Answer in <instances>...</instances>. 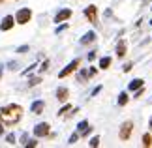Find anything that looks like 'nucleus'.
I'll use <instances>...</instances> for the list:
<instances>
[{"instance_id": "nucleus-1", "label": "nucleus", "mask_w": 152, "mask_h": 148, "mask_svg": "<svg viewBox=\"0 0 152 148\" xmlns=\"http://www.w3.org/2000/svg\"><path fill=\"white\" fill-rule=\"evenodd\" d=\"M21 116H23V107L17 103L6 105V107L0 109V122H2V126H15L21 120Z\"/></svg>"}, {"instance_id": "nucleus-2", "label": "nucleus", "mask_w": 152, "mask_h": 148, "mask_svg": "<svg viewBox=\"0 0 152 148\" xmlns=\"http://www.w3.org/2000/svg\"><path fill=\"white\" fill-rule=\"evenodd\" d=\"M132 133H133V122L132 120H126V122H122V126L118 129V139L120 141H128L132 137Z\"/></svg>"}, {"instance_id": "nucleus-3", "label": "nucleus", "mask_w": 152, "mask_h": 148, "mask_svg": "<svg viewBox=\"0 0 152 148\" xmlns=\"http://www.w3.org/2000/svg\"><path fill=\"white\" fill-rule=\"evenodd\" d=\"M30 19H32V9H28V8H21V9L15 13L17 25H26Z\"/></svg>"}, {"instance_id": "nucleus-4", "label": "nucleus", "mask_w": 152, "mask_h": 148, "mask_svg": "<svg viewBox=\"0 0 152 148\" xmlns=\"http://www.w3.org/2000/svg\"><path fill=\"white\" fill-rule=\"evenodd\" d=\"M79 64H81V60H79V58H75V60H72V62H69V64H68V66H66V68H64V69H62V71H60V73H58V77H60V79H64V77H68V75H72V73L75 71V69H77V68H79Z\"/></svg>"}, {"instance_id": "nucleus-5", "label": "nucleus", "mask_w": 152, "mask_h": 148, "mask_svg": "<svg viewBox=\"0 0 152 148\" xmlns=\"http://www.w3.org/2000/svg\"><path fill=\"white\" fill-rule=\"evenodd\" d=\"M49 133H51V126L47 122H39V124H36V128H34V135H36V137H47Z\"/></svg>"}, {"instance_id": "nucleus-6", "label": "nucleus", "mask_w": 152, "mask_h": 148, "mask_svg": "<svg viewBox=\"0 0 152 148\" xmlns=\"http://www.w3.org/2000/svg\"><path fill=\"white\" fill-rule=\"evenodd\" d=\"M85 17L92 23V25H98V8L94 4H90L88 8H85Z\"/></svg>"}, {"instance_id": "nucleus-7", "label": "nucleus", "mask_w": 152, "mask_h": 148, "mask_svg": "<svg viewBox=\"0 0 152 148\" xmlns=\"http://www.w3.org/2000/svg\"><path fill=\"white\" fill-rule=\"evenodd\" d=\"M15 17L13 15H6L4 19H2V23H0V30H11V28H13V25H15Z\"/></svg>"}, {"instance_id": "nucleus-8", "label": "nucleus", "mask_w": 152, "mask_h": 148, "mask_svg": "<svg viewBox=\"0 0 152 148\" xmlns=\"http://www.w3.org/2000/svg\"><path fill=\"white\" fill-rule=\"evenodd\" d=\"M92 131V128H90V124H88V120H83V122H79L77 124V133L81 135V137H86Z\"/></svg>"}, {"instance_id": "nucleus-9", "label": "nucleus", "mask_w": 152, "mask_h": 148, "mask_svg": "<svg viewBox=\"0 0 152 148\" xmlns=\"http://www.w3.org/2000/svg\"><path fill=\"white\" fill-rule=\"evenodd\" d=\"M69 17H72V9L64 8V9H60V11L55 15V23H64V21H68Z\"/></svg>"}, {"instance_id": "nucleus-10", "label": "nucleus", "mask_w": 152, "mask_h": 148, "mask_svg": "<svg viewBox=\"0 0 152 148\" xmlns=\"http://www.w3.org/2000/svg\"><path fill=\"white\" fill-rule=\"evenodd\" d=\"M68 98H69V90H68L66 86H58V90H56V99H58L60 103H66Z\"/></svg>"}, {"instance_id": "nucleus-11", "label": "nucleus", "mask_w": 152, "mask_h": 148, "mask_svg": "<svg viewBox=\"0 0 152 148\" xmlns=\"http://www.w3.org/2000/svg\"><path fill=\"white\" fill-rule=\"evenodd\" d=\"M43 109H45V103L42 101V99H38V101H34V103L30 105V111L34 112V114H42Z\"/></svg>"}, {"instance_id": "nucleus-12", "label": "nucleus", "mask_w": 152, "mask_h": 148, "mask_svg": "<svg viewBox=\"0 0 152 148\" xmlns=\"http://www.w3.org/2000/svg\"><path fill=\"white\" fill-rule=\"evenodd\" d=\"M143 86H145L143 79H133V81H130V85H128V90L135 92V90H139V88H143Z\"/></svg>"}, {"instance_id": "nucleus-13", "label": "nucleus", "mask_w": 152, "mask_h": 148, "mask_svg": "<svg viewBox=\"0 0 152 148\" xmlns=\"http://www.w3.org/2000/svg\"><path fill=\"white\" fill-rule=\"evenodd\" d=\"M96 41V32H86L83 38H81V45H88V43H94Z\"/></svg>"}, {"instance_id": "nucleus-14", "label": "nucleus", "mask_w": 152, "mask_h": 148, "mask_svg": "<svg viewBox=\"0 0 152 148\" xmlns=\"http://www.w3.org/2000/svg\"><path fill=\"white\" fill-rule=\"evenodd\" d=\"M126 39H120L118 41V45H116V56L118 58H124L126 56Z\"/></svg>"}, {"instance_id": "nucleus-15", "label": "nucleus", "mask_w": 152, "mask_h": 148, "mask_svg": "<svg viewBox=\"0 0 152 148\" xmlns=\"http://www.w3.org/2000/svg\"><path fill=\"white\" fill-rule=\"evenodd\" d=\"M128 99H130V98H128V92H120V94H118V99H116V103H118L120 107H124V105L128 103Z\"/></svg>"}, {"instance_id": "nucleus-16", "label": "nucleus", "mask_w": 152, "mask_h": 148, "mask_svg": "<svg viewBox=\"0 0 152 148\" xmlns=\"http://www.w3.org/2000/svg\"><path fill=\"white\" fill-rule=\"evenodd\" d=\"M111 62H113V60H111V56H103L102 60H100V68L102 69H107L111 66Z\"/></svg>"}, {"instance_id": "nucleus-17", "label": "nucleus", "mask_w": 152, "mask_h": 148, "mask_svg": "<svg viewBox=\"0 0 152 148\" xmlns=\"http://www.w3.org/2000/svg\"><path fill=\"white\" fill-rule=\"evenodd\" d=\"M143 146H147V148L152 146V135L150 133H145L143 135Z\"/></svg>"}, {"instance_id": "nucleus-18", "label": "nucleus", "mask_w": 152, "mask_h": 148, "mask_svg": "<svg viewBox=\"0 0 152 148\" xmlns=\"http://www.w3.org/2000/svg\"><path fill=\"white\" fill-rule=\"evenodd\" d=\"M79 137H81V135H79L77 131H75V133H72V135H69V139H68V144H75Z\"/></svg>"}, {"instance_id": "nucleus-19", "label": "nucleus", "mask_w": 152, "mask_h": 148, "mask_svg": "<svg viewBox=\"0 0 152 148\" xmlns=\"http://www.w3.org/2000/svg\"><path fill=\"white\" fill-rule=\"evenodd\" d=\"M77 79H79V81H85V79H90V75H88V71H86V69H81L79 75H77Z\"/></svg>"}, {"instance_id": "nucleus-20", "label": "nucleus", "mask_w": 152, "mask_h": 148, "mask_svg": "<svg viewBox=\"0 0 152 148\" xmlns=\"http://www.w3.org/2000/svg\"><path fill=\"white\" fill-rule=\"evenodd\" d=\"M88 144H90L92 148H96V146H100V137H98V135H94V137H92V139L88 141Z\"/></svg>"}, {"instance_id": "nucleus-21", "label": "nucleus", "mask_w": 152, "mask_h": 148, "mask_svg": "<svg viewBox=\"0 0 152 148\" xmlns=\"http://www.w3.org/2000/svg\"><path fill=\"white\" fill-rule=\"evenodd\" d=\"M68 111H72V105H69V103H66V105H64V107H62L60 111H58V116H64Z\"/></svg>"}, {"instance_id": "nucleus-22", "label": "nucleus", "mask_w": 152, "mask_h": 148, "mask_svg": "<svg viewBox=\"0 0 152 148\" xmlns=\"http://www.w3.org/2000/svg\"><path fill=\"white\" fill-rule=\"evenodd\" d=\"M6 141H8V144H15V135L8 133V135H6Z\"/></svg>"}, {"instance_id": "nucleus-23", "label": "nucleus", "mask_w": 152, "mask_h": 148, "mask_svg": "<svg viewBox=\"0 0 152 148\" xmlns=\"http://www.w3.org/2000/svg\"><path fill=\"white\" fill-rule=\"evenodd\" d=\"M26 148H34V146H38V141L36 139H30V141H26Z\"/></svg>"}, {"instance_id": "nucleus-24", "label": "nucleus", "mask_w": 152, "mask_h": 148, "mask_svg": "<svg viewBox=\"0 0 152 148\" xmlns=\"http://www.w3.org/2000/svg\"><path fill=\"white\" fill-rule=\"evenodd\" d=\"M39 81H42V79H39V77H32V79L28 81V86H36Z\"/></svg>"}, {"instance_id": "nucleus-25", "label": "nucleus", "mask_w": 152, "mask_h": 148, "mask_svg": "<svg viewBox=\"0 0 152 148\" xmlns=\"http://www.w3.org/2000/svg\"><path fill=\"white\" fill-rule=\"evenodd\" d=\"M36 68H38V64H32L30 68H26L25 71H23V75H28V73H30V71H34V69H36Z\"/></svg>"}, {"instance_id": "nucleus-26", "label": "nucleus", "mask_w": 152, "mask_h": 148, "mask_svg": "<svg viewBox=\"0 0 152 148\" xmlns=\"http://www.w3.org/2000/svg\"><path fill=\"white\" fill-rule=\"evenodd\" d=\"M28 49H30L28 45H21V47H17V52H21V55H23V52H26Z\"/></svg>"}, {"instance_id": "nucleus-27", "label": "nucleus", "mask_w": 152, "mask_h": 148, "mask_svg": "<svg viewBox=\"0 0 152 148\" xmlns=\"http://www.w3.org/2000/svg\"><path fill=\"white\" fill-rule=\"evenodd\" d=\"M17 66H19L17 62H8V69H11V71H15V69H17Z\"/></svg>"}, {"instance_id": "nucleus-28", "label": "nucleus", "mask_w": 152, "mask_h": 148, "mask_svg": "<svg viewBox=\"0 0 152 148\" xmlns=\"http://www.w3.org/2000/svg\"><path fill=\"white\" fill-rule=\"evenodd\" d=\"M132 68H133V64H132V62H128V64H124V68H122V69H124V73H128Z\"/></svg>"}, {"instance_id": "nucleus-29", "label": "nucleus", "mask_w": 152, "mask_h": 148, "mask_svg": "<svg viewBox=\"0 0 152 148\" xmlns=\"http://www.w3.org/2000/svg\"><path fill=\"white\" fill-rule=\"evenodd\" d=\"M47 68H49V60H45L42 64V68H39V71H47Z\"/></svg>"}, {"instance_id": "nucleus-30", "label": "nucleus", "mask_w": 152, "mask_h": 148, "mask_svg": "<svg viewBox=\"0 0 152 148\" xmlns=\"http://www.w3.org/2000/svg\"><path fill=\"white\" fill-rule=\"evenodd\" d=\"M66 28H68V25H66V23H64V25H60V26L56 28V34H60V32H64V30H66Z\"/></svg>"}, {"instance_id": "nucleus-31", "label": "nucleus", "mask_w": 152, "mask_h": 148, "mask_svg": "<svg viewBox=\"0 0 152 148\" xmlns=\"http://www.w3.org/2000/svg\"><path fill=\"white\" fill-rule=\"evenodd\" d=\"M94 58H96V51H90V52H88V60L92 62V60H94Z\"/></svg>"}, {"instance_id": "nucleus-32", "label": "nucleus", "mask_w": 152, "mask_h": 148, "mask_svg": "<svg viewBox=\"0 0 152 148\" xmlns=\"http://www.w3.org/2000/svg\"><path fill=\"white\" fill-rule=\"evenodd\" d=\"M96 73H98V69H96V68H90V69H88V75H90V77H94Z\"/></svg>"}, {"instance_id": "nucleus-33", "label": "nucleus", "mask_w": 152, "mask_h": 148, "mask_svg": "<svg viewBox=\"0 0 152 148\" xmlns=\"http://www.w3.org/2000/svg\"><path fill=\"white\" fill-rule=\"evenodd\" d=\"M100 90H102V86H96L94 90H92V96H96V94H100Z\"/></svg>"}, {"instance_id": "nucleus-34", "label": "nucleus", "mask_w": 152, "mask_h": 148, "mask_svg": "<svg viewBox=\"0 0 152 148\" xmlns=\"http://www.w3.org/2000/svg\"><path fill=\"white\" fill-rule=\"evenodd\" d=\"M4 133V128H2V122H0V135Z\"/></svg>"}, {"instance_id": "nucleus-35", "label": "nucleus", "mask_w": 152, "mask_h": 148, "mask_svg": "<svg viewBox=\"0 0 152 148\" xmlns=\"http://www.w3.org/2000/svg\"><path fill=\"white\" fill-rule=\"evenodd\" d=\"M148 128H150V131H152V116H150V122H148Z\"/></svg>"}, {"instance_id": "nucleus-36", "label": "nucleus", "mask_w": 152, "mask_h": 148, "mask_svg": "<svg viewBox=\"0 0 152 148\" xmlns=\"http://www.w3.org/2000/svg\"><path fill=\"white\" fill-rule=\"evenodd\" d=\"M2 69H4V66H2V64H0V77H2Z\"/></svg>"}, {"instance_id": "nucleus-37", "label": "nucleus", "mask_w": 152, "mask_h": 148, "mask_svg": "<svg viewBox=\"0 0 152 148\" xmlns=\"http://www.w3.org/2000/svg\"><path fill=\"white\" fill-rule=\"evenodd\" d=\"M2 2H4V0H0V4H2Z\"/></svg>"}, {"instance_id": "nucleus-38", "label": "nucleus", "mask_w": 152, "mask_h": 148, "mask_svg": "<svg viewBox=\"0 0 152 148\" xmlns=\"http://www.w3.org/2000/svg\"><path fill=\"white\" fill-rule=\"evenodd\" d=\"M150 25H152V21H150Z\"/></svg>"}, {"instance_id": "nucleus-39", "label": "nucleus", "mask_w": 152, "mask_h": 148, "mask_svg": "<svg viewBox=\"0 0 152 148\" xmlns=\"http://www.w3.org/2000/svg\"><path fill=\"white\" fill-rule=\"evenodd\" d=\"M150 9H152V8H150Z\"/></svg>"}]
</instances>
